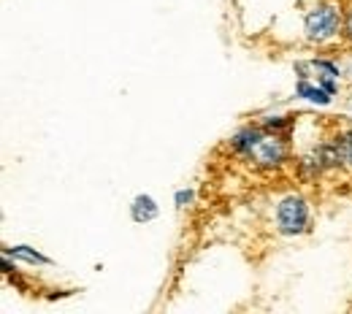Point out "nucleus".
<instances>
[{
  "label": "nucleus",
  "mask_w": 352,
  "mask_h": 314,
  "mask_svg": "<svg viewBox=\"0 0 352 314\" xmlns=\"http://www.w3.org/2000/svg\"><path fill=\"white\" fill-rule=\"evenodd\" d=\"M244 157L255 168H261V171H276V168H282L287 163V157H290L287 133H271V131H265Z\"/></svg>",
  "instance_id": "obj_2"
},
{
  "label": "nucleus",
  "mask_w": 352,
  "mask_h": 314,
  "mask_svg": "<svg viewBox=\"0 0 352 314\" xmlns=\"http://www.w3.org/2000/svg\"><path fill=\"white\" fill-rule=\"evenodd\" d=\"M6 255H8V258L28 260V263H33V266H49V263H52L49 258H44L41 252H36V249H30V247H8Z\"/></svg>",
  "instance_id": "obj_7"
},
{
  "label": "nucleus",
  "mask_w": 352,
  "mask_h": 314,
  "mask_svg": "<svg viewBox=\"0 0 352 314\" xmlns=\"http://www.w3.org/2000/svg\"><path fill=\"white\" fill-rule=\"evenodd\" d=\"M342 36L352 44V5L344 11V25H342Z\"/></svg>",
  "instance_id": "obj_11"
},
{
  "label": "nucleus",
  "mask_w": 352,
  "mask_h": 314,
  "mask_svg": "<svg viewBox=\"0 0 352 314\" xmlns=\"http://www.w3.org/2000/svg\"><path fill=\"white\" fill-rule=\"evenodd\" d=\"M336 144H339V149H342L344 168H350V171H352V128H350V131H344V133L336 135Z\"/></svg>",
  "instance_id": "obj_8"
},
{
  "label": "nucleus",
  "mask_w": 352,
  "mask_h": 314,
  "mask_svg": "<svg viewBox=\"0 0 352 314\" xmlns=\"http://www.w3.org/2000/svg\"><path fill=\"white\" fill-rule=\"evenodd\" d=\"M276 230L282 236H301L309 230V203L304 195H285L276 206Z\"/></svg>",
  "instance_id": "obj_3"
},
{
  "label": "nucleus",
  "mask_w": 352,
  "mask_h": 314,
  "mask_svg": "<svg viewBox=\"0 0 352 314\" xmlns=\"http://www.w3.org/2000/svg\"><path fill=\"white\" fill-rule=\"evenodd\" d=\"M261 125H263L265 131H271V133H287L293 128V117H268Z\"/></svg>",
  "instance_id": "obj_9"
},
{
  "label": "nucleus",
  "mask_w": 352,
  "mask_h": 314,
  "mask_svg": "<svg viewBox=\"0 0 352 314\" xmlns=\"http://www.w3.org/2000/svg\"><path fill=\"white\" fill-rule=\"evenodd\" d=\"M296 95L304 98V100H309V103H317V106H331V100H333L331 92L325 90L320 82H311V79H298Z\"/></svg>",
  "instance_id": "obj_6"
},
{
  "label": "nucleus",
  "mask_w": 352,
  "mask_h": 314,
  "mask_svg": "<svg viewBox=\"0 0 352 314\" xmlns=\"http://www.w3.org/2000/svg\"><path fill=\"white\" fill-rule=\"evenodd\" d=\"M192 198H195V192H192V190H179V192L174 195L176 209H187V206L192 203Z\"/></svg>",
  "instance_id": "obj_10"
},
{
  "label": "nucleus",
  "mask_w": 352,
  "mask_h": 314,
  "mask_svg": "<svg viewBox=\"0 0 352 314\" xmlns=\"http://www.w3.org/2000/svg\"><path fill=\"white\" fill-rule=\"evenodd\" d=\"M157 214H160V206H157V201H155L152 195H135V198H133V203H131L133 223L146 225V223H152V220H157Z\"/></svg>",
  "instance_id": "obj_5"
},
{
  "label": "nucleus",
  "mask_w": 352,
  "mask_h": 314,
  "mask_svg": "<svg viewBox=\"0 0 352 314\" xmlns=\"http://www.w3.org/2000/svg\"><path fill=\"white\" fill-rule=\"evenodd\" d=\"M263 133H265L263 125H244V128H239L236 133L230 135V149H233L236 155H241V157H244Z\"/></svg>",
  "instance_id": "obj_4"
},
{
  "label": "nucleus",
  "mask_w": 352,
  "mask_h": 314,
  "mask_svg": "<svg viewBox=\"0 0 352 314\" xmlns=\"http://www.w3.org/2000/svg\"><path fill=\"white\" fill-rule=\"evenodd\" d=\"M347 74H350V76H352V63H350V65H347Z\"/></svg>",
  "instance_id": "obj_12"
},
{
  "label": "nucleus",
  "mask_w": 352,
  "mask_h": 314,
  "mask_svg": "<svg viewBox=\"0 0 352 314\" xmlns=\"http://www.w3.org/2000/svg\"><path fill=\"white\" fill-rule=\"evenodd\" d=\"M342 25H344V8L331 0H320L304 16L307 41L309 44H328L342 33Z\"/></svg>",
  "instance_id": "obj_1"
}]
</instances>
